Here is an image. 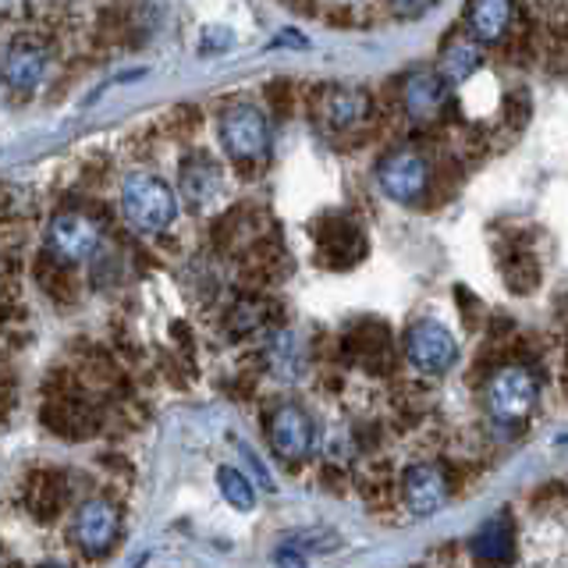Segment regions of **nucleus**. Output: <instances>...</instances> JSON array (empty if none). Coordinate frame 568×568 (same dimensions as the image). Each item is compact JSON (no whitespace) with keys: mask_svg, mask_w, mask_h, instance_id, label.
<instances>
[{"mask_svg":"<svg viewBox=\"0 0 568 568\" xmlns=\"http://www.w3.org/2000/svg\"><path fill=\"white\" fill-rule=\"evenodd\" d=\"M121 213L142 235H156L178 217V200L168 182L156 174L135 171L121 182Z\"/></svg>","mask_w":568,"mask_h":568,"instance_id":"f257e3e1","label":"nucleus"},{"mask_svg":"<svg viewBox=\"0 0 568 568\" xmlns=\"http://www.w3.org/2000/svg\"><path fill=\"white\" fill-rule=\"evenodd\" d=\"M540 395V384L532 377V369L526 366H501L494 369V377L487 384V408L494 419L501 423H519L532 413Z\"/></svg>","mask_w":568,"mask_h":568,"instance_id":"f03ea898","label":"nucleus"},{"mask_svg":"<svg viewBox=\"0 0 568 568\" xmlns=\"http://www.w3.org/2000/svg\"><path fill=\"white\" fill-rule=\"evenodd\" d=\"M221 142L231 160L239 164H253V160L266 156V146H271V124H266V114L260 106L239 103L224 111L221 118Z\"/></svg>","mask_w":568,"mask_h":568,"instance_id":"7ed1b4c3","label":"nucleus"},{"mask_svg":"<svg viewBox=\"0 0 568 568\" xmlns=\"http://www.w3.org/2000/svg\"><path fill=\"white\" fill-rule=\"evenodd\" d=\"M377 182L395 203L413 206L430 195V164L416 150H390L377 164Z\"/></svg>","mask_w":568,"mask_h":568,"instance_id":"20e7f679","label":"nucleus"},{"mask_svg":"<svg viewBox=\"0 0 568 568\" xmlns=\"http://www.w3.org/2000/svg\"><path fill=\"white\" fill-rule=\"evenodd\" d=\"M100 245V227L97 221L82 210H61L53 213L47 224V253L61 263H79L89 260Z\"/></svg>","mask_w":568,"mask_h":568,"instance_id":"39448f33","label":"nucleus"},{"mask_svg":"<svg viewBox=\"0 0 568 568\" xmlns=\"http://www.w3.org/2000/svg\"><path fill=\"white\" fill-rule=\"evenodd\" d=\"M405 355L419 373H444L458 359L455 334L444 324H437V320H419L405 334Z\"/></svg>","mask_w":568,"mask_h":568,"instance_id":"423d86ee","label":"nucleus"},{"mask_svg":"<svg viewBox=\"0 0 568 568\" xmlns=\"http://www.w3.org/2000/svg\"><path fill=\"white\" fill-rule=\"evenodd\" d=\"M118 532H121V515L106 497H89L75 515V526H71V537H75L79 550L89 558H103L114 547Z\"/></svg>","mask_w":568,"mask_h":568,"instance_id":"0eeeda50","label":"nucleus"},{"mask_svg":"<svg viewBox=\"0 0 568 568\" xmlns=\"http://www.w3.org/2000/svg\"><path fill=\"white\" fill-rule=\"evenodd\" d=\"M402 487H405V505L413 515H434L448 505L452 497V484H448V473H444L437 462H419V466H408L402 476Z\"/></svg>","mask_w":568,"mask_h":568,"instance_id":"6e6552de","label":"nucleus"},{"mask_svg":"<svg viewBox=\"0 0 568 568\" xmlns=\"http://www.w3.org/2000/svg\"><path fill=\"white\" fill-rule=\"evenodd\" d=\"M313 419L302 405H281L271 416V448L284 458V462H298L313 452Z\"/></svg>","mask_w":568,"mask_h":568,"instance_id":"1a4fd4ad","label":"nucleus"},{"mask_svg":"<svg viewBox=\"0 0 568 568\" xmlns=\"http://www.w3.org/2000/svg\"><path fill=\"white\" fill-rule=\"evenodd\" d=\"M437 71H413L405 82H402V106L408 118L416 121H430L437 118V111L444 106V97H448V89Z\"/></svg>","mask_w":568,"mask_h":568,"instance_id":"9d476101","label":"nucleus"},{"mask_svg":"<svg viewBox=\"0 0 568 568\" xmlns=\"http://www.w3.org/2000/svg\"><path fill=\"white\" fill-rule=\"evenodd\" d=\"M43 419L53 434H64V437H85L97 430V413L71 395V390H61V395H53L47 402Z\"/></svg>","mask_w":568,"mask_h":568,"instance_id":"9b49d317","label":"nucleus"},{"mask_svg":"<svg viewBox=\"0 0 568 568\" xmlns=\"http://www.w3.org/2000/svg\"><path fill=\"white\" fill-rule=\"evenodd\" d=\"M316 245H320V253H324L327 260H334L337 266L355 263V260H359V256L366 253L359 227H355L352 221H345V217H327V221H320Z\"/></svg>","mask_w":568,"mask_h":568,"instance_id":"f8f14e48","label":"nucleus"},{"mask_svg":"<svg viewBox=\"0 0 568 568\" xmlns=\"http://www.w3.org/2000/svg\"><path fill=\"white\" fill-rule=\"evenodd\" d=\"M0 75L11 89H36L47 75V53L43 47H32V43H14L4 58H0Z\"/></svg>","mask_w":568,"mask_h":568,"instance_id":"ddd939ff","label":"nucleus"},{"mask_svg":"<svg viewBox=\"0 0 568 568\" xmlns=\"http://www.w3.org/2000/svg\"><path fill=\"white\" fill-rule=\"evenodd\" d=\"M369 97L359 93V89H345V85H334L324 93V118L331 129H355V124H363V118L369 114Z\"/></svg>","mask_w":568,"mask_h":568,"instance_id":"4468645a","label":"nucleus"},{"mask_svg":"<svg viewBox=\"0 0 568 568\" xmlns=\"http://www.w3.org/2000/svg\"><path fill=\"white\" fill-rule=\"evenodd\" d=\"M182 195L195 210L210 206L221 195V171L206 156H192L182 164Z\"/></svg>","mask_w":568,"mask_h":568,"instance_id":"2eb2a0df","label":"nucleus"},{"mask_svg":"<svg viewBox=\"0 0 568 568\" xmlns=\"http://www.w3.org/2000/svg\"><path fill=\"white\" fill-rule=\"evenodd\" d=\"M511 0H469V32L476 43H497L508 32Z\"/></svg>","mask_w":568,"mask_h":568,"instance_id":"dca6fc26","label":"nucleus"},{"mask_svg":"<svg viewBox=\"0 0 568 568\" xmlns=\"http://www.w3.org/2000/svg\"><path fill=\"white\" fill-rule=\"evenodd\" d=\"M26 501H29V511L36 515V519L50 523L53 515L64 508V476L50 473V469L32 473L29 487H26Z\"/></svg>","mask_w":568,"mask_h":568,"instance_id":"f3484780","label":"nucleus"},{"mask_svg":"<svg viewBox=\"0 0 568 568\" xmlns=\"http://www.w3.org/2000/svg\"><path fill=\"white\" fill-rule=\"evenodd\" d=\"M479 61H484L479 43L466 40V36H455V40H448V43H444V50H440V71H437V75L444 82L458 85V82H466L473 75V71L479 68Z\"/></svg>","mask_w":568,"mask_h":568,"instance_id":"a211bd4d","label":"nucleus"},{"mask_svg":"<svg viewBox=\"0 0 568 568\" xmlns=\"http://www.w3.org/2000/svg\"><path fill=\"white\" fill-rule=\"evenodd\" d=\"M473 550L479 561H508L515 550V526L508 519V511H497L494 519L476 532Z\"/></svg>","mask_w":568,"mask_h":568,"instance_id":"6ab92c4d","label":"nucleus"},{"mask_svg":"<svg viewBox=\"0 0 568 568\" xmlns=\"http://www.w3.org/2000/svg\"><path fill=\"white\" fill-rule=\"evenodd\" d=\"M36 281H40V288L47 292V295H53V298H64V302H71L75 298V281L68 277V271H64V263L61 260H53L50 253H43V256H36Z\"/></svg>","mask_w":568,"mask_h":568,"instance_id":"aec40b11","label":"nucleus"},{"mask_svg":"<svg viewBox=\"0 0 568 568\" xmlns=\"http://www.w3.org/2000/svg\"><path fill=\"white\" fill-rule=\"evenodd\" d=\"M217 484H221V494H224V501L231 508H239V511H248L256 501V490L253 484L239 473V469H231V466H221L217 469Z\"/></svg>","mask_w":568,"mask_h":568,"instance_id":"412c9836","label":"nucleus"},{"mask_svg":"<svg viewBox=\"0 0 568 568\" xmlns=\"http://www.w3.org/2000/svg\"><path fill=\"white\" fill-rule=\"evenodd\" d=\"M235 47V32L224 29V26H210L203 29V40H200V53H224Z\"/></svg>","mask_w":568,"mask_h":568,"instance_id":"4be33fe9","label":"nucleus"},{"mask_svg":"<svg viewBox=\"0 0 568 568\" xmlns=\"http://www.w3.org/2000/svg\"><path fill=\"white\" fill-rule=\"evenodd\" d=\"M505 277H508V284H511V292H523V295H526V292L537 288V266L526 263V260H515V271L508 266Z\"/></svg>","mask_w":568,"mask_h":568,"instance_id":"5701e85b","label":"nucleus"},{"mask_svg":"<svg viewBox=\"0 0 568 568\" xmlns=\"http://www.w3.org/2000/svg\"><path fill=\"white\" fill-rule=\"evenodd\" d=\"M266 103L274 106V114H288L292 103H295V93H292V82H271V89H266Z\"/></svg>","mask_w":568,"mask_h":568,"instance_id":"b1692460","label":"nucleus"},{"mask_svg":"<svg viewBox=\"0 0 568 568\" xmlns=\"http://www.w3.org/2000/svg\"><path fill=\"white\" fill-rule=\"evenodd\" d=\"M390 8H395L398 18H419L434 8V0H390Z\"/></svg>","mask_w":568,"mask_h":568,"instance_id":"393cba45","label":"nucleus"},{"mask_svg":"<svg viewBox=\"0 0 568 568\" xmlns=\"http://www.w3.org/2000/svg\"><path fill=\"white\" fill-rule=\"evenodd\" d=\"M195 124H200V121L192 118V106H178V111L171 114V129H174L178 135H192V132H195Z\"/></svg>","mask_w":568,"mask_h":568,"instance_id":"a878e982","label":"nucleus"},{"mask_svg":"<svg viewBox=\"0 0 568 568\" xmlns=\"http://www.w3.org/2000/svg\"><path fill=\"white\" fill-rule=\"evenodd\" d=\"M14 192L8 185H0V221H11L14 217Z\"/></svg>","mask_w":568,"mask_h":568,"instance_id":"bb28decb","label":"nucleus"},{"mask_svg":"<svg viewBox=\"0 0 568 568\" xmlns=\"http://www.w3.org/2000/svg\"><path fill=\"white\" fill-rule=\"evenodd\" d=\"M292 11H298V14H316V8H313V0H284Z\"/></svg>","mask_w":568,"mask_h":568,"instance_id":"cd10ccee","label":"nucleus"},{"mask_svg":"<svg viewBox=\"0 0 568 568\" xmlns=\"http://www.w3.org/2000/svg\"><path fill=\"white\" fill-rule=\"evenodd\" d=\"M4 416H8V398L0 395V419H4Z\"/></svg>","mask_w":568,"mask_h":568,"instance_id":"c85d7f7f","label":"nucleus"}]
</instances>
